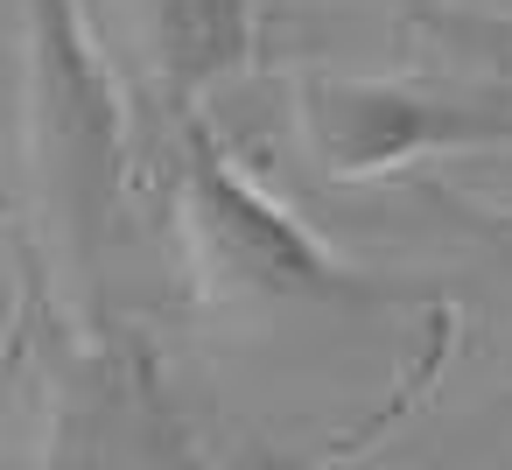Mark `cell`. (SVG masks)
I'll use <instances>...</instances> for the list:
<instances>
[{
  "label": "cell",
  "instance_id": "cell-1",
  "mask_svg": "<svg viewBox=\"0 0 512 470\" xmlns=\"http://www.w3.org/2000/svg\"><path fill=\"white\" fill-rule=\"evenodd\" d=\"M22 162L43 246L92 309V274L127 183V99L85 0H22Z\"/></svg>",
  "mask_w": 512,
  "mask_h": 470
},
{
  "label": "cell",
  "instance_id": "cell-2",
  "mask_svg": "<svg viewBox=\"0 0 512 470\" xmlns=\"http://www.w3.org/2000/svg\"><path fill=\"white\" fill-rule=\"evenodd\" d=\"M29 400H36V456L71 470H176L204 463V428L190 421L183 393L169 386L162 351L113 316H92L85 302H29L15 337Z\"/></svg>",
  "mask_w": 512,
  "mask_h": 470
},
{
  "label": "cell",
  "instance_id": "cell-3",
  "mask_svg": "<svg viewBox=\"0 0 512 470\" xmlns=\"http://www.w3.org/2000/svg\"><path fill=\"white\" fill-rule=\"evenodd\" d=\"M169 190H176V232L183 260L204 295L218 302H309V309H379L393 288L337 260L274 190H260L225 134L204 113L169 120Z\"/></svg>",
  "mask_w": 512,
  "mask_h": 470
},
{
  "label": "cell",
  "instance_id": "cell-4",
  "mask_svg": "<svg viewBox=\"0 0 512 470\" xmlns=\"http://www.w3.org/2000/svg\"><path fill=\"white\" fill-rule=\"evenodd\" d=\"M295 134H302V155L330 183H372V176H400L428 155L512 148V85L302 71Z\"/></svg>",
  "mask_w": 512,
  "mask_h": 470
},
{
  "label": "cell",
  "instance_id": "cell-5",
  "mask_svg": "<svg viewBox=\"0 0 512 470\" xmlns=\"http://www.w3.org/2000/svg\"><path fill=\"white\" fill-rule=\"evenodd\" d=\"M141 50L162 113H204L260 50V0H141Z\"/></svg>",
  "mask_w": 512,
  "mask_h": 470
},
{
  "label": "cell",
  "instance_id": "cell-6",
  "mask_svg": "<svg viewBox=\"0 0 512 470\" xmlns=\"http://www.w3.org/2000/svg\"><path fill=\"white\" fill-rule=\"evenodd\" d=\"M505 253H512V232H505Z\"/></svg>",
  "mask_w": 512,
  "mask_h": 470
}]
</instances>
